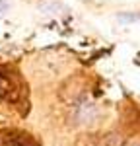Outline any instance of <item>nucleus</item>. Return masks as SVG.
<instances>
[{"instance_id":"f257e3e1","label":"nucleus","mask_w":140,"mask_h":146,"mask_svg":"<svg viewBox=\"0 0 140 146\" xmlns=\"http://www.w3.org/2000/svg\"><path fill=\"white\" fill-rule=\"evenodd\" d=\"M93 117H95V105H93L92 101L84 100V101H80V103L76 105L74 121H78L80 125H88V123L93 121Z\"/></svg>"},{"instance_id":"f03ea898","label":"nucleus","mask_w":140,"mask_h":146,"mask_svg":"<svg viewBox=\"0 0 140 146\" xmlns=\"http://www.w3.org/2000/svg\"><path fill=\"white\" fill-rule=\"evenodd\" d=\"M8 92H10V82L4 76H0V98H6Z\"/></svg>"},{"instance_id":"7ed1b4c3","label":"nucleus","mask_w":140,"mask_h":146,"mask_svg":"<svg viewBox=\"0 0 140 146\" xmlns=\"http://www.w3.org/2000/svg\"><path fill=\"white\" fill-rule=\"evenodd\" d=\"M128 146H140V140H134V142H130Z\"/></svg>"}]
</instances>
